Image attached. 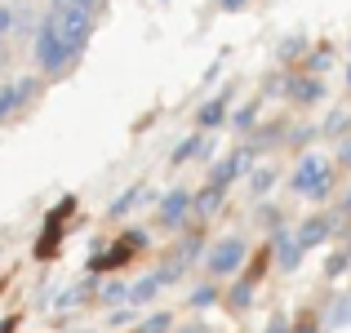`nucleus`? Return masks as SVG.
<instances>
[{
    "label": "nucleus",
    "instance_id": "nucleus-11",
    "mask_svg": "<svg viewBox=\"0 0 351 333\" xmlns=\"http://www.w3.org/2000/svg\"><path fill=\"white\" fill-rule=\"evenodd\" d=\"M227 120H232V89H223V94L205 98V103L196 107V129H205V134H214V129H223Z\"/></svg>",
    "mask_w": 351,
    "mask_h": 333
},
{
    "label": "nucleus",
    "instance_id": "nucleus-36",
    "mask_svg": "<svg viewBox=\"0 0 351 333\" xmlns=\"http://www.w3.org/2000/svg\"><path fill=\"white\" fill-rule=\"evenodd\" d=\"M263 333H293V320H289V316H271Z\"/></svg>",
    "mask_w": 351,
    "mask_h": 333
},
{
    "label": "nucleus",
    "instance_id": "nucleus-8",
    "mask_svg": "<svg viewBox=\"0 0 351 333\" xmlns=\"http://www.w3.org/2000/svg\"><path fill=\"white\" fill-rule=\"evenodd\" d=\"M40 89H45L40 76H18V80H9V85H0V125H9L18 111L32 107L36 98H40Z\"/></svg>",
    "mask_w": 351,
    "mask_h": 333
},
{
    "label": "nucleus",
    "instance_id": "nucleus-19",
    "mask_svg": "<svg viewBox=\"0 0 351 333\" xmlns=\"http://www.w3.org/2000/svg\"><path fill=\"white\" fill-rule=\"evenodd\" d=\"M214 302H223V280H209V275H205V280L187 293V307L191 311H205V307H214Z\"/></svg>",
    "mask_w": 351,
    "mask_h": 333
},
{
    "label": "nucleus",
    "instance_id": "nucleus-16",
    "mask_svg": "<svg viewBox=\"0 0 351 333\" xmlns=\"http://www.w3.org/2000/svg\"><path fill=\"white\" fill-rule=\"evenodd\" d=\"M129 258H134V254H129V249L116 240V245L107 249V254H94V258H89V267H85V271H94V275H107V271H120V267H125Z\"/></svg>",
    "mask_w": 351,
    "mask_h": 333
},
{
    "label": "nucleus",
    "instance_id": "nucleus-1",
    "mask_svg": "<svg viewBox=\"0 0 351 333\" xmlns=\"http://www.w3.org/2000/svg\"><path fill=\"white\" fill-rule=\"evenodd\" d=\"M338 173H343V169H338L329 156L302 151L298 164H293V173H289V191L302 196V200H311V205H325V200L338 191Z\"/></svg>",
    "mask_w": 351,
    "mask_h": 333
},
{
    "label": "nucleus",
    "instance_id": "nucleus-45",
    "mask_svg": "<svg viewBox=\"0 0 351 333\" xmlns=\"http://www.w3.org/2000/svg\"><path fill=\"white\" fill-rule=\"evenodd\" d=\"M76 5H80V9H94V5H98V0H76Z\"/></svg>",
    "mask_w": 351,
    "mask_h": 333
},
{
    "label": "nucleus",
    "instance_id": "nucleus-13",
    "mask_svg": "<svg viewBox=\"0 0 351 333\" xmlns=\"http://www.w3.org/2000/svg\"><path fill=\"white\" fill-rule=\"evenodd\" d=\"M307 53H311V40H307L302 32H289V36H285L280 45H276V62H280L285 71H298Z\"/></svg>",
    "mask_w": 351,
    "mask_h": 333
},
{
    "label": "nucleus",
    "instance_id": "nucleus-30",
    "mask_svg": "<svg viewBox=\"0 0 351 333\" xmlns=\"http://www.w3.org/2000/svg\"><path fill=\"white\" fill-rule=\"evenodd\" d=\"M325 325H329V329L351 325V293H338V298H334V311L325 316Z\"/></svg>",
    "mask_w": 351,
    "mask_h": 333
},
{
    "label": "nucleus",
    "instance_id": "nucleus-22",
    "mask_svg": "<svg viewBox=\"0 0 351 333\" xmlns=\"http://www.w3.org/2000/svg\"><path fill=\"white\" fill-rule=\"evenodd\" d=\"M320 134L334 138V143H343V138L351 134V107H334V111H329L325 125H320Z\"/></svg>",
    "mask_w": 351,
    "mask_h": 333
},
{
    "label": "nucleus",
    "instance_id": "nucleus-35",
    "mask_svg": "<svg viewBox=\"0 0 351 333\" xmlns=\"http://www.w3.org/2000/svg\"><path fill=\"white\" fill-rule=\"evenodd\" d=\"M334 164H338V169H351V134L334 147Z\"/></svg>",
    "mask_w": 351,
    "mask_h": 333
},
{
    "label": "nucleus",
    "instance_id": "nucleus-26",
    "mask_svg": "<svg viewBox=\"0 0 351 333\" xmlns=\"http://www.w3.org/2000/svg\"><path fill=\"white\" fill-rule=\"evenodd\" d=\"M173 329H178L173 325V311H147L134 325V333H173Z\"/></svg>",
    "mask_w": 351,
    "mask_h": 333
},
{
    "label": "nucleus",
    "instance_id": "nucleus-43",
    "mask_svg": "<svg viewBox=\"0 0 351 333\" xmlns=\"http://www.w3.org/2000/svg\"><path fill=\"white\" fill-rule=\"evenodd\" d=\"M343 85H347V94H351V62H347V71H343Z\"/></svg>",
    "mask_w": 351,
    "mask_h": 333
},
{
    "label": "nucleus",
    "instance_id": "nucleus-2",
    "mask_svg": "<svg viewBox=\"0 0 351 333\" xmlns=\"http://www.w3.org/2000/svg\"><path fill=\"white\" fill-rule=\"evenodd\" d=\"M32 62H36V71L40 76H67L71 71V53H67V45H62V36H58V23H53V14H45L40 18V27H36V36H32Z\"/></svg>",
    "mask_w": 351,
    "mask_h": 333
},
{
    "label": "nucleus",
    "instance_id": "nucleus-42",
    "mask_svg": "<svg viewBox=\"0 0 351 333\" xmlns=\"http://www.w3.org/2000/svg\"><path fill=\"white\" fill-rule=\"evenodd\" d=\"M5 67H9V45L0 40V71H5Z\"/></svg>",
    "mask_w": 351,
    "mask_h": 333
},
{
    "label": "nucleus",
    "instance_id": "nucleus-38",
    "mask_svg": "<svg viewBox=\"0 0 351 333\" xmlns=\"http://www.w3.org/2000/svg\"><path fill=\"white\" fill-rule=\"evenodd\" d=\"M214 5H218V9H223V14H240V9H245V5H249V0H214Z\"/></svg>",
    "mask_w": 351,
    "mask_h": 333
},
{
    "label": "nucleus",
    "instance_id": "nucleus-29",
    "mask_svg": "<svg viewBox=\"0 0 351 333\" xmlns=\"http://www.w3.org/2000/svg\"><path fill=\"white\" fill-rule=\"evenodd\" d=\"M347 271H351V254L347 249H334V254L325 258V280H343Z\"/></svg>",
    "mask_w": 351,
    "mask_h": 333
},
{
    "label": "nucleus",
    "instance_id": "nucleus-32",
    "mask_svg": "<svg viewBox=\"0 0 351 333\" xmlns=\"http://www.w3.org/2000/svg\"><path fill=\"white\" fill-rule=\"evenodd\" d=\"M120 245H125L129 254H147V245H152V236H147L143 227H129V231H120Z\"/></svg>",
    "mask_w": 351,
    "mask_h": 333
},
{
    "label": "nucleus",
    "instance_id": "nucleus-47",
    "mask_svg": "<svg viewBox=\"0 0 351 333\" xmlns=\"http://www.w3.org/2000/svg\"><path fill=\"white\" fill-rule=\"evenodd\" d=\"M165 5H169V0H165Z\"/></svg>",
    "mask_w": 351,
    "mask_h": 333
},
{
    "label": "nucleus",
    "instance_id": "nucleus-4",
    "mask_svg": "<svg viewBox=\"0 0 351 333\" xmlns=\"http://www.w3.org/2000/svg\"><path fill=\"white\" fill-rule=\"evenodd\" d=\"M254 164H258V151L254 147H232V151L223 156V160H214L209 164V173H205V182H214V187H223V191H232L240 178H249L254 173Z\"/></svg>",
    "mask_w": 351,
    "mask_h": 333
},
{
    "label": "nucleus",
    "instance_id": "nucleus-18",
    "mask_svg": "<svg viewBox=\"0 0 351 333\" xmlns=\"http://www.w3.org/2000/svg\"><path fill=\"white\" fill-rule=\"evenodd\" d=\"M143 196H147V187H143V182H134V187H125V191H120V196L112 200V205H107V218H112V222L129 218V214L138 209V200H143Z\"/></svg>",
    "mask_w": 351,
    "mask_h": 333
},
{
    "label": "nucleus",
    "instance_id": "nucleus-15",
    "mask_svg": "<svg viewBox=\"0 0 351 333\" xmlns=\"http://www.w3.org/2000/svg\"><path fill=\"white\" fill-rule=\"evenodd\" d=\"M223 205H227V191L214 187V182H205V187L196 191V218H200V222L218 218V214H223Z\"/></svg>",
    "mask_w": 351,
    "mask_h": 333
},
{
    "label": "nucleus",
    "instance_id": "nucleus-31",
    "mask_svg": "<svg viewBox=\"0 0 351 333\" xmlns=\"http://www.w3.org/2000/svg\"><path fill=\"white\" fill-rule=\"evenodd\" d=\"M311 138H320V129L316 125H298V129H289V143H285V147H293V151H307V147H311Z\"/></svg>",
    "mask_w": 351,
    "mask_h": 333
},
{
    "label": "nucleus",
    "instance_id": "nucleus-34",
    "mask_svg": "<svg viewBox=\"0 0 351 333\" xmlns=\"http://www.w3.org/2000/svg\"><path fill=\"white\" fill-rule=\"evenodd\" d=\"M14 27H18V9L14 5H0V40L14 36Z\"/></svg>",
    "mask_w": 351,
    "mask_h": 333
},
{
    "label": "nucleus",
    "instance_id": "nucleus-28",
    "mask_svg": "<svg viewBox=\"0 0 351 333\" xmlns=\"http://www.w3.org/2000/svg\"><path fill=\"white\" fill-rule=\"evenodd\" d=\"M329 325H325V316H320L316 307H302L298 311V320H293V333H325Z\"/></svg>",
    "mask_w": 351,
    "mask_h": 333
},
{
    "label": "nucleus",
    "instance_id": "nucleus-25",
    "mask_svg": "<svg viewBox=\"0 0 351 333\" xmlns=\"http://www.w3.org/2000/svg\"><path fill=\"white\" fill-rule=\"evenodd\" d=\"M173 254L182 258V262H205V254H209V245H205V236H200V231H187V236H182V245L173 249Z\"/></svg>",
    "mask_w": 351,
    "mask_h": 333
},
{
    "label": "nucleus",
    "instance_id": "nucleus-27",
    "mask_svg": "<svg viewBox=\"0 0 351 333\" xmlns=\"http://www.w3.org/2000/svg\"><path fill=\"white\" fill-rule=\"evenodd\" d=\"M129 289L134 284H125V280H103L98 298H103V307H129Z\"/></svg>",
    "mask_w": 351,
    "mask_h": 333
},
{
    "label": "nucleus",
    "instance_id": "nucleus-21",
    "mask_svg": "<svg viewBox=\"0 0 351 333\" xmlns=\"http://www.w3.org/2000/svg\"><path fill=\"white\" fill-rule=\"evenodd\" d=\"M258 111H263V94L249 98L240 111H232V120H227V125H232L236 134H254V129H258Z\"/></svg>",
    "mask_w": 351,
    "mask_h": 333
},
{
    "label": "nucleus",
    "instance_id": "nucleus-37",
    "mask_svg": "<svg viewBox=\"0 0 351 333\" xmlns=\"http://www.w3.org/2000/svg\"><path fill=\"white\" fill-rule=\"evenodd\" d=\"M173 333H214V329H209L205 320H187V325H178Z\"/></svg>",
    "mask_w": 351,
    "mask_h": 333
},
{
    "label": "nucleus",
    "instance_id": "nucleus-17",
    "mask_svg": "<svg viewBox=\"0 0 351 333\" xmlns=\"http://www.w3.org/2000/svg\"><path fill=\"white\" fill-rule=\"evenodd\" d=\"M160 289H169V284H165V275H160V271L143 275V280H138L134 289H129V307H147V302H156V293H160Z\"/></svg>",
    "mask_w": 351,
    "mask_h": 333
},
{
    "label": "nucleus",
    "instance_id": "nucleus-7",
    "mask_svg": "<svg viewBox=\"0 0 351 333\" xmlns=\"http://www.w3.org/2000/svg\"><path fill=\"white\" fill-rule=\"evenodd\" d=\"M53 23H58V36L62 45H67L71 58H80L89 45V36H94V9H67V14H53Z\"/></svg>",
    "mask_w": 351,
    "mask_h": 333
},
{
    "label": "nucleus",
    "instance_id": "nucleus-10",
    "mask_svg": "<svg viewBox=\"0 0 351 333\" xmlns=\"http://www.w3.org/2000/svg\"><path fill=\"white\" fill-rule=\"evenodd\" d=\"M267 240H271V249H276V267H280L285 275L298 271L302 258H307V249H302L298 231H276V236H267Z\"/></svg>",
    "mask_w": 351,
    "mask_h": 333
},
{
    "label": "nucleus",
    "instance_id": "nucleus-9",
    "mask_svg": "<svg viewBox=\"0 0 351 333\" xmlns=\"http://www.w3.org/2000/svg\"><path fill=\"white\" fill-rule=\"evenodd\" d=\"M285 103L293 107H320L329 98L325 89V76H311V71H285Z\"/></svg>",
    "mask_w": 351,
    "mask_h": 333
},
{
    "label": "nucleus",
    "instance_id": "nucleus-14",
    "mask_svg": "<svg viewBox=\"0 0 351 333\" xmlns=\"http://www.w3.org/2000/svg\"><path fill=\"white\" fill-rule=\"evenodd\" d=\"M254 293H258V284H249L245 275L227 280V289H223V307H227V316H245V311L254 307Z\"/></svg>",
    "mask_w": 351,
    "mask_h": 333
},
{
    "label": "nucleus",
    "instance_id": "nucleus-24",
    "mask_svg": "<svg viewBox=\"0 0 351 333\" xmlns=\"http://www.w3.org/2000/svg\"><path fill=\"white\" fill-rule=\"evenodd\" d=\"M254 222L267 231V236H276V231H285V209L271 205V200H263V205L254 209Z\"/></svg>",
    "mask_w": 351,
    "mask_h": 333
},
{
    "label": "nucleus",
    "instance_id": "nucleus-40",
    "mask_svg": "<svg viewBox=\"0 0 351 333\" xmlns=\"http://www.w3.org/2000/svg\"><path fill=\"white\" fill-rule=\"evenodd\" d=\"M67 9H76V0H49V14H67Z\"/></svg>",
    "mask_w": 351,
    "mask_h": 333
},
{
    "label": "nucleus",
    "instance_id": "nucleus-39",
    "mask_svg": "<svg viewBox=\"0 0 351 333\" xmlns=\"http://www.w3.org/2000/svg\"><path fill=\"white\" fill-rule=\"evenodd\" d=\"M338 214H343V218L351 222V187L343 191V196H338Z\"/></svg>",
    "mask_w": 351,
    "mask_h": 333
},
{
    "label": "nucleus",
    "instance_id": "nucleus-5",
    "mask_svg": "<svg viewBox=\"0 0 351 333\" xmlns=\"http://www.w3.org/2000/svg\"><path fill=\"white\" fill-rule=\"evenodd\" d=\"M76 205H80L76 196H62V200H58V209H53V214L45 218V227H40V240H36V258H40V262L58 258V249H62V236H67V222L76 218Z\"/></svg>",
    "mask_w": 351,
    "mask_h": 333
},
{
    "label": "nucleus",
    "instance_id": "nucleus-12",
    "mask_svg": "<svg viewBox=\"0 0 351 333\" xmlns=\"http://www.w3.org/2000/svg\"><path fill=\"white\" fill-rule=\"evenodd\" d=\"M209 151H214V143H209V134H205V129H196V134H187V138H182V143H178V147L169 151V164H173V169H182L187 160H205Z\"/></svg>",
    "mask_w": 351,
    "mask_h": 333
},
{
    "label": "nucleus",
    "instance_id": "nucleus-44",
    "mask_svg": "<svg viewBox=\"0 0 351 333\" xmlns=\"http://www.w3.org/2000/svg\"><path fill=\"white\" fill-rule=\"evenodd\" d=\"M343 249H347V254H351V227L343 231Z\"/></svg>",
    "mask_w": 351,
    "mask_h": 333
},
{
    "label": "nucleus",
    "instance_id": "nucleus-46",
    "mask_svg": "<svg viewBox=\"0 0 351 333\" xmlns=\"http://www.w3.org/2000/svg\"><path fill=\"white\" fill-rule=\"evenodd\" d=\"M347 58H351V45H347Z\"/></svg>",
    "mask_w": 351,
    "mask_h": 333
},
{
    "label": "nucleus",
    "instance_id": "nucleus-6",
    "mask_svg": "<svg viewBox=\"0 0 351 333\" xmlns=\"http://www.w3.org/2000/svg\"><path fill=\"white\" fill-rule=\"evenodd\" d=\"M191 218H196V191L191 187H173L156 200V222H160L165 231H182Z\"/></svg>",
    "mask_w": 351,
    "mask_h": 333
},
{
    "label": "nucleus",
    "instance_id": "nucleus-20",
    "mask_svg": "<svg viewBox=\"0 0 351 333\" xmlns=\"http://www.w3.org/2000/svg\"><path fill=\"white\" fill-rule=\"evenodd\" d=\"M245 182H249V191H254L258 200H267V191L280 182V169H276V164H254V173H249Z\"/></svg>",
    "mask_w": 351,
    "mask_h": 333
},
{
    "label": "nucleus",
    "instance_id": "nucleus-33",
    "mask_svg": "<svg viewBox=\"0 0 351 333\" xmlns=\"http://www.w3.org/2000/svg\"><path fill=\"white\" fill-rule=\"evenodd\" d=\"M138 325V307H112L107 311V329H134Z\"/></svg>",
    "mask_w": 351,
    "mask_h": 333
},
{
    "label": "nucleus",
    "instance_id": "nucleus-23",
    "mask_svg": "<svg viewBox=\"0 0 351 333\" xmlns=\"http://www.w3.org/2000/svg\"><path fill=\"white\" fill-rule=\"evenodd\" d=\"M334 67V45H311V53L302 58L298 71H311V76H325V71Z\"/></svg>",
    "mask_w": 351,
    "mask_h": 333
},
{
    "label": "nucleus",
    "instance_id": "nucleus-3",
    "mask_svg": "<svg viewBox=\"0 0 351 333\" xmlns=\"http://www.w3.org/2000/svg\"><path fill=\"white\" fill-rule=\"evenodd\" d=\"M249 240L245 236H223V240H214L209 245V254H205V275L209 280H236L240 271H245V262H249Z\"/></svg>",
    "mask_w": 351,
    "mask_h": 333
},
{
    "label": "nucleus",
    "instance_id": "nucleus-41",
    "mask_svg": "<svg viewBox=\"0 0 351 333\" xmlns=\"http://www.w3.org/2000/svg\"><path fill=\"white\" fill-rule=\"evenodd\" d=\"M18 329V316H5V320H0V333H14Z\"/></svg>",
    "mask_w": 351,
    "mask_h": 333
}]
</instances>
